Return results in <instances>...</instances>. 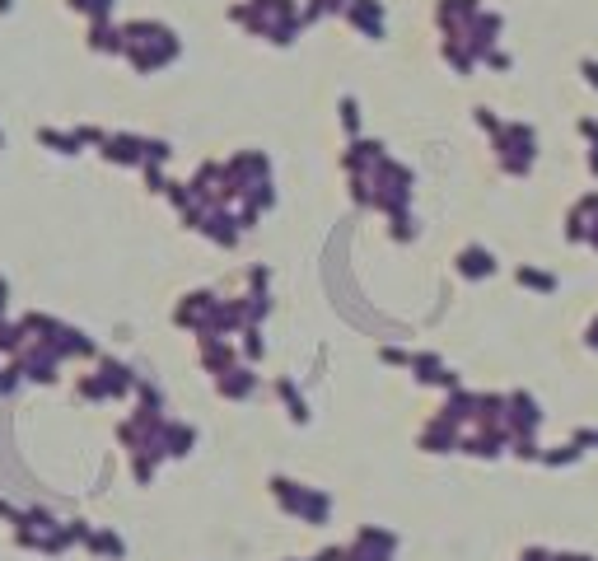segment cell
Instances as JSON below:
<instances>
[{
	"instance_id": "6da1fadb",
	"label": "cell",
	"mask_w": 598,
	"mask_h": 561,
	"mask_svg": "<svg viewBox=\"0 0 598 561\" xmlns=\"http://www.w3.org/2000/svg\"><path fill=\"white\" fill-rule=\"evenodd\" d=\"M463 271H468V276H486V271H491V258H486L482 248H468V253H463Z\"/></svg>"
},
{
	"instance_id": "7a4b0ae2",
	"label": "cell",
	"mask_w": 598,
	"mask_h": 561,
	"mask_svg": "<svg viewBox=\"0 0 598 561\" xmlns=\"http://www.w3.org/2000/svg\"><path fill=\"white\" fill-rule=\"evenodd\" d=\"M89 547H94V552H108V557H122V538H112V534H94Z\"/></svg>"
},
{
	"instance_id": "3957f363",
	"label": "cell",
	"mask_w": 598,
	"mask_h": 561,
	"mask_svg": "<svg viewBox=\"0 0 598 561\" xmlns=\"http://www.w3.org/2000/svg\"><path fill=\"white\" fill-rule=\"evenodd\" d=\"M523 561H551L547 552H523Z\"/></svg>"
}]
</instances>
